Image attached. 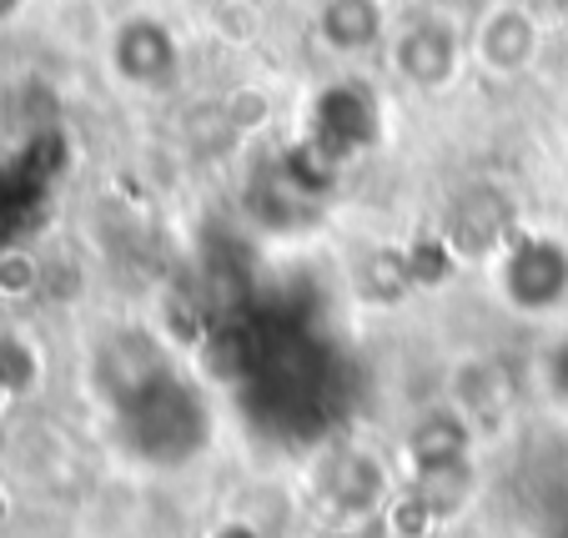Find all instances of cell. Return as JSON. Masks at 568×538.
<instances>
[{
    "label": "cell",
    "mask_w": 568,
    "mask_h": 538,
    "mask_svg": "<svg viewBox=\"0 0 568 538\" xmlns=\"http://www.w3.org/2000/svg\"><path fill=\"white\" fill-rule=\"evenodd\" d=\"M111 55L131 87H166V75L176 71V41L161 21H126L111 41Z\"/></svg>",
    "instance_id": "cell-1"
},
{
    "label": "cell",
    "mask_w": 568,
    "mask_h": 538,
    "mask_svg": "<svg viewBox=\"0 0 568 538\" xmlns=\"http://www.w3.org/2000/svg\"><path fill=\"white\" fill-rule=\"evenodd\" d=\"M508 292H514L524 307H548L558 292H568V252L548 247V242L518 247L514 267H508Z\"/></svg>",
    "instance_id": "cell-2"
},
{
    "label": "cell",
    "mask_w": 568,
    "mask_h": 538,
    "mask_svg": "<svg viewBox=\"0 0 568 538\" xmlns=\"http://www.w3.org/2000/svg\"><path fill=\"white\" fill-rule=\"evenodd\" d=\"M453 55H458L453 51V35L433 21H423V26L397 35V65H403L418 87H438L443 75L453 71Z\"/></svg>",
    "instance_id": "cell-3"
},
{
    "label": "cell",
    "mask_w": 568,
    "mask_h": 538,
    "mask_svg": "<svg viewBox=\"0 0 568 538\" xmlns=\"http://www.w3.org/2000/svg\"><path fill=\"white\" fill-rule=\"evenodd\" d=\"M322 31L337 51H363L383 35V11H377V0H327L322 6Z\"/></svg>",
    "instance_id": "cell-4"
},
{
    "label": "cell",
    "mask_w": 568,
    "mask_h": 538,
    "mask_svg": "<svg viewBox=\"0 0 568 538\" xmlns=\"http://www.w3.org/2000/svg\"><path fill=\"white\" fill-rule=\"evenodd\" d=\"M558 377H564V383H568V353L558 357Z\"/></svg>",
    "instance_id": "cell-5"
}]
</instances>
